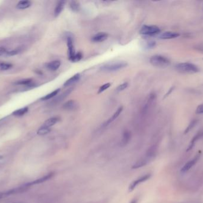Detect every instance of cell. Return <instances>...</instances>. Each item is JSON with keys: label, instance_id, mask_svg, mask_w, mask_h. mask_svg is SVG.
I'll return each instance as SVG.
<instances>
[{"label": "cell", "instance_id": "36", "mask_svg": "<svg viewBox=\"0 0 203 203\" xmlns=\"http://www.w3.org/2000/svg\"><path fill=\"white\" fill-rule=\"evenodd\" d=\"M2 158V155H0V160Z\"/></svg>", "mask_w": 203, "mask_h": 203}, {"label": "cell", "instance_id": "21", "mask_svg": "<svg viewBox=\"0 0 203 203\" xmlns=\"http://www.w3.org/2000/svg\"><path fill=\"white\" fill-rule=\"evenodd\" d=\"M60 91V89H57L54 91L53 92H51L50 94H47V95L44 96V97H42V98H41V100H49V99H51L52 98L55 97V96L58 94V92H59Z\"/></svg>", "mask_w": 203, "mask_h": 203}, {"label": "cell", "instance_id": "12", "mask_svg": "<svg viewBox=\"0 0 203 203\" xmlns=\"http://www.w3.org/2000/svg\"><path fill=\"white\" fill-rule=\"evenodd\" d=\"M123 110V107H120L118 109V110L115 112V113L112 115V116L108 119V120L104 124L105 126H108V125H109L111 123H112V122H114L115 119H117L118 118V117L120 116V115L121 113V112Z\"/></svg>", "mask_w": 203, "mask_h": 203}, {"label": "cell", "instance_id": "9", "mask_svg": "<svg viewBox=\"0 0 203 203\" xmlns=\"http://www.w3.org/2000/svg\"><path fill=\"white\" fill-rule=\"evenodd\" d=\"M54 175V173H50L49 174H48L47 175L42 177V178H41L31 183H29L28 184H26V187H29V186H30V185H36V184H41V183H43L48 180H49V179H51Z\"/></svg>", "mask_w": 203, "mask_h": 203}, {"label": "cell", "instance_id": "25", "mask_svg": "<svg viewBox=\"0 0 203 203\" xmlns=\"http://www.w3.org/2000/svg\"><path fill=\"white\" fill-rule=\"evenodd\" d=\"M146 163H147V160H144V159L140 160L137 163H135V164H134V166L132 167V168L133 169H138V168H140V167L144 166V165H145Z\"/></svg>", "mask_w": 203, "mask_h": 203}, {"label": "cell", "instance_id": "4", "mask_svg": "<svg viewBox=\"0 0 203 203\" xmlns=\"http://www.w3.org/2000/svg\"><path fill=\"white\" fill-rule=\"evenodd\" d=\"M160 32V28L154 25H144L140 30V34L146 36H153Z\"/></svg>", "mask_w": 203, "mask_h": 203}, {"label": "cell", "instance_id": "11", "mask_svg": "<svg viewBox=\"0 0 203 203\" xmlns=\"http://www.w3.org/2000/svg\"><path fill=\"white\" fill-rule=\"evenodd\" d=\"M60 120V117H51L48 120H47L44 125H42V126L46 127V128H50L51 126H54V125H55L57 123H58Z\"/></svg>", "mask_w": 203, "mask_h": 203}, {"label": "cell", "instance_id": "35", "mask_svg": "<svg viewBox=\"0 0 203 203\" xmlns=\"http://www.w3.org/2000/svg\"><path fill=\"white\" fill-rule=\"evenodd\" d=\"M4 196V193H0V199H1Z\"/></svg>", "mask_w": 203, "mask_h": 203}, {"label": "cell", "instance_id": "38", "mask_svg": "<svg viewBox=\"0 0 203 203\" xmlns=\"http://www.w3.org/2000/svg\"></svg>", "mask_w": 203, "mask_h": 203}, {"label": "cell", "instance_id": "13", "mask_svg": "<svg viewBox=\"0 0 203 203\" xmlns=\"http://www.w3.org/2000/svg\"><path fill=\"white\" fill-rule=\"evenodd\" d=\"M80 78V74L79 73H77L74 74L73 76H72L71 77H70L69 79H68L64 83V86L66 87L70 86L76 83L77 81H78Z\"/></svg>", "mask_w": 203, "mask_h": 203}, {"label": "cell", "instance_id": "28", "mask_svg": "<svg viewBox=\"0 0 203 203\" xmlns=\"http://www.w3.org/2000/svg\"><path fill=\"white\" fill-rule=\"evenodd\" d=\"M128 86V84L127 82H125V83H124L120 85H119L117 88V92H121L123 90H124L125 89H126Z\"/></svg>", "mask_w": 203, "mask_h": 203}, {"label": "cell", "instance_id": "7", "mask_svg": "<svg viewBox=\"0 0 203 203\" xmlns=\"http://www.w3.org/2000/svg\"><path fill=\"white\" fill-rule=\"evenodd\" d=\"M67 47L68 48V55H69V59L70 61L72 62L74 57L75 55V49L74 46V42L72 38L71 37L67 38Z\"/></svg>", "mask_w": 203, "mask_h": 203}, {"label": "cell", "instance_id": "29", "mask_svg": "<svg viewBox=\"0 0 203 203\" xmlns=\"http://www.w3.org/2000/svg\"><path fill=\"white\" fill-rule=\"evenodd\" d=\"M83 58V54L81 52H78V53L75 54L74 57V59L72 60L73 62H78L80 61L81 59Z\"/></svg>", "mask_w": 203, "mask_h": 203}, {"label": "cell", "instance_id": "24", "mask_svg": "<svg viewBox=\"0 0 203 203\" xmlns=\"http://www.w3.org/2000/svg\"><path fill=\"white\" fill-rule=\"evenodd\" d=\"M32 80L30 79H24L18 80L16 82L14 83L16 85H30L32 83Z\"/></svg>", "mask_w": 203, "mask_h": 203}, {"label": "cell", "instance_id": "2", "mask_svg": "<svg viewBox=\"0 0 203 203\" xmlns=\"http://www.w3.org/2000/svg\"><path fill=\"white\" fill-rule=\"evenodd\" d=\"M150 63L153 66L157 68H166L171 64L170 60L161 55H154L150 59Z\"/></svg>", "mask_w": 203, "mask_h": 203}, {"label": "cell", "instance_id": "16", "mask_svg": "<svg viewBox=\"0 0 203 203\" xmlns=\"http://www.w3.org/2000/svg\"><path fill=\"white\" fill-rule=\"evenodd\" d=\"M131 139V134L130 132L126 131L124 132L123 134V139L121 142V145L123 146H124L125 145H127L128 142H130Z\"/></svg>", "mask_w": 203, "mask_h": 203}, {"label": "cell", "instance_id": "34", "mask_svg": "<svg viewBox=\"0 0 203 203\" xmlns=\"http://www.w3.org/2000/svg\"><path fill=\"white\" fill-rule=\"evenodd\" d=\"M138 200L137 199H134L131 202H130V203H138Z\"/></svg>", "mask_w": 203, "mask_h": 203}, {"label": "cell", "instance_id": "14", "mask_svg": "<svg viewBox=\"0 0 203 203\" xmlns=\"http://www.w3.org/2000/svg\"><path fill=\"white\" fill-rule=\"evenodd\" d=\"M60 66H61V62L58 60L52 61L47 64V68L52 71H55L58 70L60 67Z\"/></svg>", "mask_w": 203, "mask_h": 203}, {"label": "cell", "instance_id": "22", "mask_svg": "<svg viewBox=\"0 0 203 203\" xmlns=\"http://www.w3.org/2000/svg\"><path fill=\"white\" fill-rule=\"evenodd\" d=\"M51 129L48 128H46L44 126H41L38 131L37 134L39 135H45L48 134L49 132H50Z\"/></svg>", "mask_w": 203, "mask_h": 203}, {"label": "cell", "instance_id": "31", "mask_svg": "<svg viewBox=\"0 0 203 203\" xmlns=\"http://www.w3.org/2000/svg\"><path fill=\"white\" fill-rule=\"evenodd\" d=\"M197 114H203V103L199 105L196 109Z\"/></svg>", "mask_w": 203, "mask_h": 203}, {"label": "cell", "instance_id": "10", "mask_svg": "<svg viewBox=\"0 0 203 203\" xmlns=\"http://www.w3.org/2000/svg\"><path fill=\"white\" fill-rule=\"evenodd\" d=\"M108 34L105 32H100L95 35L92 38V41L95 42H100L105 41L108 38Z\"/></svg>", "mask_w": 203, "mask_h": 203}, {"label": "cell", "instance_id": "33", "mask_svg": "<svg viewBox=\"0 0 203 203\" xmlns=\"http://www.w3.org/2000/svg\"><path fill=\"white\" fill-rule=\"evenodd\" d=\"M7 50L4 47H0V56L5 54H7Z\"/></svg>", "mask_w": 203, "mask_h": 203}, {"label": "cell", "instance_id": "32", "mask_svg": "<svg viewBox=\"0 0 203 203\" xmlns=\"http://www.w3.org/2000/svg\"><path fill=\"white\" fill-rule=\"evenodd\" d=\"M19 50H13V51H10L9 52H7V54L8 56H15V55H17L19 53Z\"/></svg>", "mask_w": 203, "mask_h": 203}, {"label": "cell", "instance_id": "37", "mask_svg": "<svg viewBox=\"0 0 203 203\" xmlns=\"http://www.w3.org/2000/svg\"></svg>", "mask_w": 203, "mask_h": 203}, {"label": "cell", "instance_id": "1", "mask_svg": "<svg viewBox=\"0 0 203 203\" xmlns=\"http://www.w3.org/2000/svg\"><path fill=\"white\" fill-rule=\"evenodd\" d=\"M175 68L179 72L185 74H194L200 71V69L197 66L189 62L179 63L176 65Z\"/></svg>", "mask_w": 203, "mask_h": 203}, {"label": "cell", "instance_id": "18", "mask_svg": "<svg viewBox=\"0 0 203 203\" xmlns=\"http://www.w3.org/2000/svg\"><path fill=\"white\" fill-rule=\"evenodd\" d=\"M32 3L30 1H20L16 5V8L20 10H23L29 8Z\"/></svg>", "mask_w": 203, "mask_h": 203}, {"label": "cell", "instance_id": "19", "mask_svg": "<svg viewBox=\"0 0 203 203\" xmlns=\"http://www.w3.org/2000/svg\"><path fill=\"white\" fill-rule=\"evenodd\" d=\"M203 132H200V133H198L197 135L196 136H194V137L193 138V139L191 140L188 148H187V151H190L191 149H193V148L194 147L196 142L200 138L203 136Z\"/></svg>", "mask_w": 203, "mask_h": 203}, {"label": "cell", "instance_id": "8", "mask_svg": "<svg viewBox=\"0 0 203 203\" xmlns=\"http://www.w3.org/2000/svg\"><path fill=\"white\" fill-rule=\"evenodd\" d=\"M179 36H180V34L178 32L167 31L160 34L159 36V38L161 39H171L177 38Z\"/></svg>", "mask_w": 203, "mask_h": 203}, {"label": "cell", "instance_id": "27", "mask_svg": "<svg viewBox=\"0 0 203 203\" xmlns=\"http://www.w3.org/2000/svg\"><path fill=\"white\" fill-rule=\"evenodd\" d=\"M111 84L110 83H106L103 85H102L100 88L99 89V91H98V94H100L102 92H103V91H105V90H106L107 89H108L110 86H111Z\"/></svg>", "mask_w": 203, "mask_h": 203}, {"label": "cell", "instance_id": "17", "mask_svg": "<svg viewBox=\"0 0 203 203\" xmlns=\"http://www.w3.org/2000/svg\"><path fill=\"white\" fill-rule=\"evenodd\" d=\"M63 107L65 110H74L77 107V104H76L75 101H74V100H69V101H67L66 103H65L64 104Z\"/></svg>", "mask_w": 203, "mask_h": 203}, {"label": "cell", "instance_id": "6", "mask_svg": "<svg viewBox=\"0 0 203 203\" xmlns=\"http://www.w3.org/2000/svg\"><path fill=\"white\" fill-rule=\"evenodd\" d=\"M151 177V175L150 174H147L145 175H144L139 178H138L137 179H136L135 181H134L130 185L129 187V191H133L135 188L140 184H141L142 182H144L146 181H147L148 179H149Z\"/></svg>", "mask_w": 203, "mask_h": 203}, {"label": "cell", "instance_id": "15", "mask_svg": "<svg viewBox=\"0 0 203 203\" xmlns=\"http://www.w3.org/2000/svg\"><path fill=\"white\" fill-rule=\"evenodd\" d=\"M64 4H65V1H60L58 2L54 10V15L55 17L58 16L60 14V13L63 11V8L64 7Z\"/></svg>", "mask_w": 203, "mask_h": 203}, {"label": "cell", "instance_id": "20", "mask_svg": "<svg viewBox=\"0 0 203 203\" xmlns=\"http://www.w3.org/2000/svg\"><path fill=\"white\" fill-rule=\"evenodd\" d=\"M28 110H29L28 108L27 107H24V108H22V109H18V110L14 111L13 113V115L14 116H23L24 115H25L28 112Z\"/></svg>", "mask_w": 203, "mask_h": 203}, {"label": "cell", "instance_id": "26", "mask_svg": "<svg viewBox=\"0 0 203 203\" xmlns=\"http://www.w3.org/2000/svg\"><path fill=\"white\" fill-rule=\"evenodd\" d=\"M12 68V65L7 63H0V70H7Z\"/></svg>", "mask_w": 203, "mask_h": 203}, {"label": "cell", "instance_id": "5", "mask_svg": "<svg viewBox=\"0 0 203 203\" xmlns=\"http://www.w3.org/2000/svg\"><path fill=\"white\" fill-rule=\"evenodd\" d=\"M201 151L199 152L194 157H193L190 161H188L181 169V172L182 173H186L187 172L188 170H190V169H191L199 161V160L200 159V157H201Z\"/></svg>", "mask_w": 203, "mask_h": 203}, {"label": "cell", "instance_id": "23", "mask_svg": "<svg viewBox=\"0 0 203 203\" xmlns=\"http://www.w3.org/2000/svg\"><path fill=\"white\" fill-rule=\"evenodd\" d=\"M69 7L72 11L76 12V11H78L80 9V4L77 1H73L70 2Z\"/></svg>", "mask_w": 203, "mask_h": 203}, {"label": "cell", "instance_id": "3", "mask_svg": "<svg viewBox=\"0 0 203 203\" xmlns=\"http://www.w3.org/2000/svg\"><path fill=\"white\" fill-rule=\"evenodd\" d=\"M127 63L125 62H118L115 63H110L101 66L100 70L104 71H115L125 68Z\"/></svg>", "mask_w": 203, "mask_h": 203}, {"label": "cell", "instance_id": "30", "mask_svg": "<svg viewBox=\"0 0 203 203\" xmlns=\"http://www.w3.org/2000/svg\"><path fill=\"white\" fill-rule=\"evenodd\" d=\"M196 120H194V121H193L190 124V125L188 126V128L186 129V130H185V132H184V134H187L190 131H191L193 128V127L196 125Z\"/></svg>", "mask_w": 203, "mask_h": 203}]
</instances>
